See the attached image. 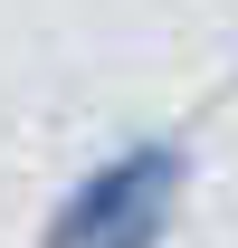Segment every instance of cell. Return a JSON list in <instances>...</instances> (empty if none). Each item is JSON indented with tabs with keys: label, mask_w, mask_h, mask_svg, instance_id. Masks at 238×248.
Masks as SVG:
<instances>
[{
	"label": "cell",
	"mask_w": 238,
	"mask_h": 248,
	"mask_svg": "<svg viewBox=\"0 0 238 248\" xmlns=\"http://www.w3.org/2000/svg\"><path fill=\"white\" fill-rule=\"evenodd\" d=\"M181 182H191V153L172 134H143V143H124V153H105L95 172L67 182V201L48 210L38 248H162Z\"/></svg>",
	"instance_id": "obj_1"
}]
</instances>
